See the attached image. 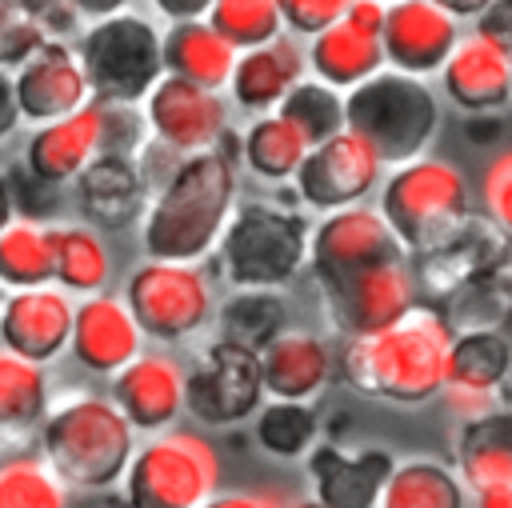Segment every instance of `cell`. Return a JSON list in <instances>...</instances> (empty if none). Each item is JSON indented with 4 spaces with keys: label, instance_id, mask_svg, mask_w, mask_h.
<instances>
[{
    "label": "cell",
    "instance_id": "26",
    "mask_svg": "<svg viewBox=\"0 0 512 508\" xmlns=\"http://www.w3.org/2000/svg\"><path fill=\"white\" fill-rule=\"evenodd\" d=\"M308 64L320 80H328L336 88H356L360 80L380 72L388 64V56H384L380 32H368V28L352 24L348 16H340L336 24H328L312 36Z\"/></svg>",
    "mask_w": 512,
    "mask_h": 508
},
{
    "label": "cell",
    "instance_id": "41",
    "mask_svg": "<svg viewBox=\"0 0 512 508\" xmlns=\"http://www.w3.org/2000/svg\"><path fill=\"white\" fill-rule=\"evenodd\" d=\"M480 196H484V208L488 216L512 236V148L508 152H496L480 176Z\"/></svg>",
    "mask_w": 512,
    "mask_h": 508
},
{
    "label": "cell",
    "instance_id": "33",
    "mask_svg": "<svg viewBox=\"0 0 512 508\" xmlns=\"http://www.w3.org/2000/svg\"><path fill=\"white\" fill-rule=\"evenodd\" d=\"M276 112L288 116L304 132L308 144H324L328 136H336V132L348 128V104H344L340 88L328 84V80H320V76L316 80H304L300 76L284 92V100L276 104Z\"/></svg>",
    "mask_w": 512,
    "mask_h": 508
},
{
    "label": "cell",
    "instance_id": "2",
    "mask_svg": "<svg viewBox=\"0 0 512 508\" xmlns=\"http://www.w3.org/2000/svg\"><path fill=\"white\" fill-rule=\"evenodd\" d=\"M236 200V176L224 148L188 152L160 188L144 220V252L156 260H200L220 236Z\"/></svg>",
    "mask_w": 512,
    "mask_h": 508
},
{
    "label": "cell",
    "instance_id": "32",
    "mask_svg": "<svg viewBox=\"0 0 512 508\" xmlns=\"http://www.w3.org/2000/svg\"><path fill=\"white\" fill-rule=\"evenodd\" d=\"M308 148L312 144L304 140V132L288 116H280V112L256 116L248 124V132H244V160L264 180H288V176H296V168L308 156Z\"/></svg>",
    "mask_w": 512,
    "mask_h": 508
},
{
    "label": "cell",
    "instance_id": "25",
    "mask_svg": "<svg viewBox=\"0 0 512 508\" xmlns=\"http://www.w3.org/2000/svg\"><path fill=\"white\" fill-rule=\"evenodd\" d=\"M304 76V56L288 36H276L260 48H244L232 68V100L248 112H268L284 100V92Z\"/></svg>",
    "mask_w": 512,
    "mask_h": 508
},
{
    "label": "cell",
    "instance_id": "46",
    "mask_svg": "<svg viewBox=\"0 0 512 508\" xmlns=\"http://www.w3.org/2000/svg\"><path fill=\"white\" fill-rule=\"evenodd\" d=\"M20 4H24V8H28V12L48 28V32L68 28V20H72V12H76L68 0H20Z\"/></svg>",
    "mask_w": 512,
    "mask_h": 508
},
{
    "label": "cell",
    "instance_id": "8",
    "mask_svg": "<svg viewBox=\"0 0 512 508\" xmlns=\"http://www.w3.org/2000/svg\"><path fill=\"white\" fill-rule=\"evenodd\" d=\"M220 456L196 432H168L128 464L124 500L136 508H196L216 500Z\"/></svg>",
    "mask_w": 512,
    "mask_h": 508
},
{
    "label": "cell",
    "instance_id": "27",
    "mask_svg": "<svg viewBox=\"0 0 512 508\" xmlns=\"http://www.w3.org/2000/svg\"><path fill=\"white\" fill-rule=\"evenodd\" d=\"M164 68L204 88H224L236 68V44H228L212 20H172L164 32Z\"/></svg>",
    "mask_w": 512,
    "mask_h": 508
},
{
    "label": "cell",
    "instance_id": "18",
    "mask_svg": "<svg viewBox=\"0 0 512 508\" xmlns=\"http://www.w3.org/2000/svg\"><path fill=\"white\" fill-rule=\"evenodd\" d=\"M72 324L76 308L64 300V292H52L48 284L16 288L0 308V340L40 364L60 356L64 344H72Z\"/></svg>",
    "mask_w": 512,
    "mask_h": 508
},
{
    "label": "cell",
    "instance_id": "21",
    "mask_svg": "<svg viewBox=\"0 0 512 508\" xmlns=\"http://www.w3.org/2000/svg\"><path fill=\"white\" fill-rule=\"evenodd\" d=\"M140 320L128 308V300L116 296H92L76 308L72 324V356L88 372H120L128 360L140 356Z\"/></svg>",
    "mask_w": 512,
    "mask_h": 508
},
{
    "label": "cell",
    "instance_id": "22",
    "mask_svg": "<svg viewBox=\"0 0 512 508\" xmlns=\"http://www.w3.org/2000/svg\"><path fill=\"white\" fill-rule=\"evenodd\" d=\"M112 400L124 408V416L136 428L156 432L172 424L188 404V376L168 356H136L116 372Z\"/></svg>",
    "mask_w": 512,
    "mask_h": 508
},
{
    "label": "cell",
    "instance_id": "12",
    "mask_svg": "<svg viewBox=\"0 0 512 508\" xmlns=\"http://www.w3.org/2000/svg\"><path fill=\"white\" fill-rule=\"evenodd\" d=\"M264 392L268 388H264L260 352L220 336L192 368L184 408L204 424H232V420L252 416Z\"/></svg>",
    "mask_w": 512,
    "mask_h": 508
},
{
    "label": "cell",
    "instance_id": "30",
    "mask_svg": "<svg viewBox=\"0 0 512 508\" xmlns=\"http://www.w3.org/2000/svg\"><path fill=\"white\" fill-rule=\"evenodd\" d=\"M384 508H460L468 504V488L460 472L440 460H404L392 468L384 488Z\"/></svg>",
    "mask_w": 512,
    "mask_h": 508
},
{
    "label": "cell",
    "instance_id": "11",
    "mask_svg": "<svg viewBox=\"0 0 512 508\" xmlns=\"http://www.w3.org/2000/svg\"><path fill=\"white\" fill-rule=\"evenodd\" d=\"M380 172H384V160L376 156V148L360 132L344 128L324 144H312L292 180L304 204L320 212H336V208L360 204L380 184Z\"/></svg>",
    "mask_w": 512,
    "mask_h": 508
},
{
    "label": "cell",
    "instance_id": "36",
    "mask_svg": "<svg viewBox=\"0 0 512 508\" xmlns=\"http://www.w3.org/2000/svg\"><path fill=\"white\" fill-rule=\"evenodd\" d=\"M112 260L96 232L88 228H56V280L72 292H96L108 284Z\"/></svg>",
    "mask_w": 512,
    "mask_h": 508
},
{
    "label": "cell",
    "instance_id": "19",
    "mask_svg": "<svg viewBox=\"0 0 512 508\" xmlns=\"http://www.w3.org/2000/svg\"><path fill=\"white\" fill-rule=\"evenodd\" d=\"M440 88L468 116L496 112L512 100V52L472 32L440 68Z\"/></svg>",
    "mask_w": 512,
    "mask_h": 508
},
{
    "label": "cell",
    "instance_id": "13",
    "mask_svg": "<svg viewBox=\"0 0 512 508\" xmlns=\"http://www.w3.org/2000/svg\"><path fill=\"white\" fill-rule=\"evenodd\" d=\"M148 124L156 128V140L176 152H204L212 148L224 128L228 112L216 88H204L196 80H184L176 72H164L156 88L148 92Z\"/></svg>",
    "mask_w": 512,
    "mask_h": 508
},
{
    "label": "cell",
    "instance_id": "50",
    "mask_svg": "<svg viewBox=\"0 0 512 508\" xmlns=\"http://www.w3.org/2000/svg\"><path fill=\"white\" fill-rule=\"evenodd\" d=\"M12 216H16V204H12V192H8V180L0 176V232L12 224Z\"/></svg>",
    "mask_w": 512,
    "mask_h": 508
},
{
    "label": "cell",
    "instance_id": "51",
    "mask_svg": "<svg viewBox=\"0 0 512 508\" xmlns=\"http://www.w3.org/2000/svg\"><path fill=\"white\" fill-rule=\"evenodd\" d=\"M4 288H8V284H4V280H0V308H4V300H8V296H4Z\"/></svg>",
    "mask_w": 512,
    "mask_h": 508
},
{
    "label": "cell",
    "instance_id": "40",
    "mask_svg": "<svg viewBox=\"0 0 512 508\" xmlns=\"http://www.w3.org/2000/svg\"><path fill=\"white\" fill-rule=\"evenodd\" d=\"M48 28L20 4V0H0V64H24L40 44Z\"/></svg>",
    "mask_w": 512,
    "mask_h": 508
},
{
    "label": "cell",
    "instance_id": "16",
    "mask_svg": "<svg viewBox=\"0 0 512 508\" xmlns=\"http://www.w3.org/2000/svg\"><path fill=\"white\" fill-rule=\"evenodd\" d=\"M16 96H20V112L32 124H48L60 120L68 112H76L92 84L88 72L80 64V52L64 48L60 40H44L24 64H16Z\"/></svg>",
    "mask_w": 512,
    "mask_h": 508
},
{
    "label": "cell",
    "instance_id": "28",
    "mask_svg": "<svg viewBox=\"0 0 512 508\" xmlns=\"http://www.w3.org/2000/svg\"><path fill=\"white\" fill-rule=\"evenodd\" d=\"M0 280L8 288H40L56 280V228L44 220H12L0 232Z\"/></svg>",
    "mask_w": 512,
    "mask_h": 508
},
{
    "label": "cell",
    "instance_id": "5",
    "mask_svg": "<svg viewBox=\"0 0 512 508\" xmlns=\"http://www.w3.org/2000/svg\"><path fill=\"white\" fill-rule=\"evenodd\" d=\"M380 212L408 244V252L432 256L460 240L468 220V184L448 160L416 156L396 164L380 188Z\"/></svg>",
    "mask_w": 512,
    "mask_h": 508
},
{
    "label": "cell",
    "instance_id": "35",
    "mask_svg": "<svg viewBox=\"0 0 512 508\" xmlns=\"http://www.w3.org/2000/svg\"><path fill=\"white\" fill-rule=\"evenodd\" d=\"M316 432H320V420L308 408V400L272 396V404H264L256 416V444L272 456H284V460L304 456L316 444Z\"/></svg>",
    "mask_w": 512,
    "mask_h": 508
},
{
    "label": "cell",
    "instance_id": "31",
    "mask_svg": "<svg viewBox=\"0 0 512 508\" xmlns=\"http://www.w3.org/2000/svg\"><path fill=\"white\" fill-rule=\"evenodd\" d=\"M48 400V380L40 372V360H28L0 348V436H20L32 424H40Z\"/></svg>",
    "mask_w": 512,
    "mask_h": 508
},
{
    "label": "cell",
    "instance_id": "7",
    "mask_svg": "<svg viewBox=\"0 0 512 508\" xmlns=\"http://www.w3.org/2000/svg\"><path fill=\"white\" fill-rule=\"evenodd\" d=\"M80 64L96 100L104 104H132L148 100L164 68V36L132 12L100 16L80 36Z\"/></svg>",
    "mask_w": 512,
    "mask_h": 508
},
{
    "label": "cell",
    "instance_id": "44",
    "mask_svg": "<svg viewBox=\"0 0 512 508\" xmlns=\"http://www.w3.org/2000/svg\"><path fill=\"white\" fill-rule=\"evenodd\" d=\"M472 28H476V36H484V40H492V44L512 52V0H492L472 20Z\"/></svg>",
    "mask_w": 512,
    "mask_h": 508
},
{
    "label": "cell",
    "instance_id": "1",
    "mask_svg": "<svg viewBox=\"0 0 512 508\" xmlns=\"http://www.w3.org/2000/svg\"><path fill=\"white\" fill-rule=\"evenodd\" d=\"M452 328L440 312L416 304L396 324L348 336L340 352V376L348 388L388 404H424L448 384V352Z\"/></svg>",
    "mask_w": 512,
    "mask_h": 508
},
{
    "label": "cell",
    "instance_id": "47",
    "mask_svg": "<svg viewBox=\"0 0 512 508\" xmlns=\"http://www.w3.org/2000/svg\"><path fill=\"white\" fill-rule=\"evenodd\" d=\"M168 20H200V16H208V8L216 4V0H152Z\"/></svg>",
    "mask_w": 512,
    "mask_h": 508
},
{
    "label": "cell",
    "instance_id": "48",
    "mask_svg": "<svg viewBox=\"0 0 512 508\" xmlns=\"http://www.w3.org/2000/svg\"><path fill=\"white\" fill-rule=\"evenodd\" d=\"M80 16H92V20H100V16H112V12H124V4L128 0H68Z\"/></svg>",
    "mask_w": 512,
    "mask_h": 508
},
{
    "label": "cell",
    "instance_id": "49",
    "mask_svg": "<svg viewBox=\"0 0 512 508\" xmlns=\"http://www.w3.org/2000/svg\"><path fill=\"white\" fill-rule=\"evenodd\" d=\"M436 4H444V8H448L456 20H476V16H480V12H484L492 0H436Z\"/></svg>",
    "mask_w": 512,
    "mask_h": 508
},
{
    "label": "cell",
    "instance_id": "37",
    "mask_svg": "<svg viewBox=\"0 0 512 508\" xmlns=\"http://www.w3.org/2000/svg\"><path fill=\"white\" fill-rule=\"evenodd\" d=\"M208 20H212V28H216L228 44H236L240 52L276 40L280 28H284L280 0H216V4L208 8Z\"/></svg>",
    "mask_w": 512,
    "mask_h": 508
},
{
    "label": "cell",
    "instance_id": "17",
    "mask_svg": "<svg viewBox=\"0 0 512 508\" xmlns=\"http://www.w3.org/2000/svg\"><path fill=\"white\" fill-rule=\"evenodd\" d=\"M396 460L388 448H360L344 452L340 444H312L308 448V476L316 500L324 508H372L384 500L388 476Z\"/></svg>",
    "mask_w": 512,
    "mask_h": 508
},
{
    "label": "cell",
    "instance_id": "20",
    "mask_svg": "<svg viewBox=\"0 0 512 508\" xmlns=\"http://www.w3.org/2000/svg\"><path fill=\"white\" fill-rule=\"evenodd\" d=\"M108 148V104L96 100V104H80L76 112L60 116V120H48L40 124V132L28 140V152L24 160L44 172L48 180H72L80 176V168Z\"/></svg>",
    "mask_w": 512,
    "mask_h": 508
},
{
    "label": "cell",
    "instance_id": "9",
    "mask_svg": "<svg viewBox=\"0 0 512 508\" xmlns=\"http://www.w3.org/2000/svg\"><path fill=\"white\" fill-rule=\"evenodd\" d=\"M412 252L404 256H388L376 264H364L340 280L320 284V296L328 304L332 324L344 336H368L380 332L388 324H396L400 316H408L420 300H416V272H412Z\"/></svg>",
    "mask_w": 512,
    "mask_h": 508
},
{
    "label": "cell",
    "instance_id": "3",
    "mask_svg": "<svg viewBox=\"0 0 512 508\" xmlns=\"http://www.w3.org/2000/svg\"><path fill=\"white\" fill-rule=\"evenodd\" d=\"M132 428L116 400L80 396L44 420L40 440L48 468L80 492L112 488L132 464Z\"/></svg>",
    "mask_w": 512,
    "mask_h": 508
},
{
    "label": "cell",
    "instance_id": "14",
    "mask_svg": "<svg viewBox=\"0 0 512 508\" xmlns=\"http://www.w3.org/2000/svg\"><path fill=\"white\" fill-rule=\"evenodd\" d=\"M380 40L392 68L412 76H432L456 52L460 20L436 0H392Z\"/></svg>",
    "mask_w": 512,
    "mask_h": 508
},
{
    "label": "cell",
    "instance_id": "45",
    "mask_svg": "<svg viewBox=\"0 0 512 508\" xmlns=\"http://www.w3.org/2000/svg\"><path fill=\"white\" fill-rule=\"evenodd\" d=\"M20 120H24V112H20V96H16V76H8L0 64V140H8Z\"/></svg>",
    "mask_w": 512,
    "mask_h": 508
},
{
    "label": "cell",
    "instance_id": "42",
    "mask_svg": "<svg viewBox=\"0 0 512 508\" xmlns=\"http://www.w3.org/2000/svg\"><path fill=\"white\" fill-rule=\"evenodd\" d=\"M348 8H352V0H280L284 24L300 36H316L320 28L336 24Z\"/></svg>",
    "mask_w": 512,
    "mask_h": 508
},
{
    "label": "cell",
    "instance_id": "6",
    "mask_svg": "<svg viewBox=\"0 0 512 508\" xmlns=\"http://www.w3.org/2000/svg\"><path fill=\"white\" fill-rule=\"evenodd\" d=\"M312 228L304 216L272 204H244L224 236L220 264L236 288H280L308 260Z\"/></svg>",
    "mask_w": 512,
    "mask_h": 508
},
{
    "label": "cell",
    "instance_id": "24",
    "mask_svg": "<svg viewBox=\"0 0 512 508\" xmlns=\"http://www.w3.org/2000/svg\"><path fill=\"white\" fill-rule=\"evenodd\" d=\"M260 368H264L268 396L312 400L332 376V352H328V344L320 336L284 328L280 336H272L260 348Z\"/></svg>",
    "mask_w": 512,
    "mask_h": 508
},
{
    "label": "cell",
    "instance_id": "39",
    "mask_svg": "<svg viewBox=\"0 0 512 508\" xmlns=\"http://www.w3.org/2000/svg\"><path fill=\"white\" fill-rule=\"evenodd\" d=\"M8 180V192H12V204L20 216L28 220H48L60 212V180H48L44 172H36L28 160L24 164H12L4 172Z\"/></svg>",
    "mask_w": 512,
    "mask_h": 508
},
{
    "label": "cell",
    "instance_id": "23",
    "mask_svg": "<svg viewBox=\"0 0 512 508\" xmlns=\"http://www.w3.org/2000/svg\"><path fill=\"white\" fill-rule=\"evenodd\" d=\"M76 192L88 220H96L100 228H124L144 204V176L128 160V152L104 148L80 168Z\"/></svg>",
    "mask_w": 512,
    "mask_h": 508
},
{
    "label": "cell",
    "instance_id": "29",
    "mask_svg": "<svg viewBox=\"0 0 512 508\" xmlns=\"http://www.w3.org/2000/svg\"><path fill=\"white\" fill-rule=\"evenodd\" d=\"M512 376V340L500 328H464L452 336L448 384H476L504 392Z\"/></svg>",
    "mask_w": 512,
    "mask_h": 508
},
{
    "label": "cell",
    "instance_id": "10",
    "mask_svg": "<svg viewBox=\"0 0 512 508\" xmlns=\"http://www.w3.org/2000/svg\"><path fill=\"white\" fill-rule=\"evenodd\" d=\"M128 308L136 312L144 336L180 340L192 336L212 312V284L196 260H156L140 264L128 280Z\"/></svg>",
    "mask_w": 512,
    "mask_h": 508
},
{
    "label": "cell",
    "instance_id": "43",
    "mask_svg": "<svg viewBox=\"0 0 512 508\" xmlns=\"http://www.w3.org/2000/svg\"><path fill=\"white\" fill-rule=\"evenodd\" d=\"M444 400H448V408H452L460 420L488 416V412H496V408L504 404L496 388H476V384H444Z\"/></svg>",
    "mask_w": 512,
    "mask_h": 508
},
{
    "label": "cell",
    "instance_id": "34",
    "mask_svg": "<svg viewBox=\"0 0 512 508\" xmlns=\"http://www.w3.org/2000/svg\"><path fill=\"white\" fill-rule=\"evenodd\" d=\"M284 328H288V308L272 288H244L220 308V336L252 352H260Z\"/></svg>",
    "mask_w": 512,
    "mask_h": 508
},
{
    "label": "cell",
    "instance_id": "15",
    "mask_svg": "<svg viewBox=\"0 0 512 508\" xmlns=\"http://www.w3.org/2000/svg\"><path fill=\"white\" fill-rule=\"evenodd\" d=\"M456 468L468 500L480 508H512V408L460 420Z\"/></svg>",
    "mask_w": 512,
    "mask_h": 508
},
{
    "label": "cell",
    "instance_id": "4",
    "mask_svg": "<svg viewBox=\"0 0 512 508\" xmlns=\"http://www.w3.org/2000/svg\"><path fill=\"white\" fill-rule=\"evenodd\" d=\"M348 128L360 132L384 164H408L424 156L440 128V100L424 84V76L380 68L344 96Z\"/></svg>",
    "mask_w": 512,
    "mask_h": 508
},
{
    "label": "cell",
    "instance_id": "38",
    "mask_svg": "<svg viewBox=\"0 0 512 508\" xmlns=\"http://www.w3.org/2000/svg\"><path fill=\"white\" fill-rule=\"evenodd\" d=\"M68 504V484L40 464L12 460L0 468V508H60Z\"/></svg>",
    "mask_w": 512,
    "mask_h": 508
}]
</instances>
